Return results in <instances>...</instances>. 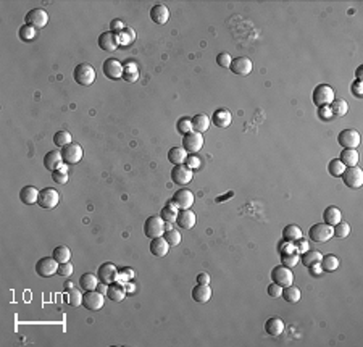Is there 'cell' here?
I'll return each mask as SVG.
<instances>
[{"label":"cell","mask_w":363,"mask_h":347,"mask_svg":"<svg viewBox=\"0 0 363 347\" xmlns=\"http://www.w3.org/2000/svg\"><path fill=\"white\" fill-rule=\"evenodd\" d=\"M212 124V120L207 117V115L203 113H199L195 115V117H192V128H194L195 133H205V131H208V128H210Z\"/></svg>","instance_id":"1f68e13d"},{"label":"cell","mask_w":363,"mask_h":347,"mask_svg":"<svg viewBox=\"0 0 363 347\" xmlns=\"http://www.w3.org/2000/svg\"><path fill=\"white\" fill-rule=\"evenodd\" d=\"M329 110H331L333 117H345L349 112V103L340 97H334V100L329 103Z\"/></svg>","instance_id":"4dcf8cb0"},{"label":"cell","mask_w":363,"mask_h":347,"mask_svg":"<svg viewBox=\"0 0 363 347\" xmlns=\"http://www.w3.org/2000/svg\"><path fill=\"white\" fill-rule=\"evenodd\" d=\"M334 91L329 84H318L312 92V100L313 103L320 108V107H328L329 103L334 100Z\"/></svg>","instance_id":"7a4b0ae2"},{"label":"cell","mask_w":363,"mask_h":347,"mask_svg":"<svg viewBox=\"0 0 363 347\" xmlns=\"http://www.w3.org/2000/svg\"><path fill=\"white\" fill-rule=\"evenodd\" d=\"M102 71L108 79L118 81L123 78V63L118 62L117 58H107L102 65Z\"/></svg>","instance_id":"5bb4252c"},{"label":"cell","mask_w":363,"mask_h":347,"mask_svg":"<svg viewBox=\"0 0 363 347\" xmlns=\"http://www.w3.org/2000/svg\"><path fill=\"white\" fill-rule=\"evenodd\" d=\"M60 202V194L57 189L53 187H44L39 192V199H37V205L46 210H52L58 205Z\"/></svg>","instance_id":"277c9868"},{"label":"cell","mask_w":363,"mask_h":347,"mask_svg":"<svg viewBox=\"0 0 363 347\" xmlns=\"http://www.w3.org/2000/svg\"><path fill=\"white\" fill-rule=\"evenodd\" d=\"M184 165H186V167H189L192 172H194V168H199L200 167V158L195 157V155H188Z\"/></svg>","instance_id":"9f6ffc18"},{"label":"cell","mask_w":363,"mask_h":347,"mask_svg":"<svg viewBox=\"0 0 363 347\" xmlns=\"http://www.w3.org/2000/svg\"><path fill=\"white\" fill-rule=\"evenodd\" d=\"M98 283H100L98 276H96V274H92V273H84L79 278V288L82 291H94L97 289Z\"/></svg>","instance_id":"836d02e7"},{"label":"cell","mask_w":363,"mask_h":347,"mask_svg":"<svg viewBox=\"0 0 363 347\" xmlns=\"http://www.w3.org/2000/svg\"><path fill=\"white\" fill-rule=\"evenodd\" d=\"M284 329H286V324H284V322L279 317L268 318L266 323H265V331L269 336H279V334H283Z\"/></svg>","instance_id":"484cf974"},{"label":"cell","mask_w":363,"mask_h":347,"mask_svg":"<svg viewBox=\"0 0 363 347\" xmlns=\"http://www.w3.org/2000/svg\"><path fill=\"white\" fill-rule=\"evenodd\" d=\"M123 79L126 82H137V79H139V70H137V67L134 63L131 62H126L123 65Z\"/></svg>","instance_id":"8d00e7d4"},{"label":"cell","mask_w":363,"mask_h":347,"mask_svg":"<svg viewBox=\"0 0 363 347\" xmlns=\"http://www.w3.org/2000/svg\"><path fill=\"white\" fill-rule=\"evenodd\" d=\"M105 305V297L102 293H98L97 289L94 291H86L84 296H82V307H86L87 310H100V308Z\"/></svg>","instance_id":"9c48e42d"},{"label":"cell","mask_w":363,"mask_h":347,"mask_svg":"<svg viewBox=\"0 0 363 347\" xmlns=\"http://www.w3.org/2000/svg\"><path fill=\"white\" fill-rule=\"evenodd\" d=\"M194 200H195L194 194H192L189 189H186V187H181V189H178L171 197V202L174 203L178 210H188V208L192 207Z\"/></svg>","instance_id":"8fae6325"},{"label":"cell","mask_w":363,"mask_h":347,"mask_svg":"<svg viewBox=\"0 0 363 347\" xmlns=\"http://www.w3.org/2000/svg\"><path fill=\"white\" fill-rule=\"evenodd\" d=\"M60 263L55 260L53 257H42L39 262L36 263V273L41 278H50L53 274H57Z\"/></svg>","instance_id":"52a82bcc"},{"label":"cell","mask_w":363,"mask_h":347,"mask_svg":"<svg viewBox=\"0 0 363 347\" xmlns=\"http://www.w3.org/2000/svg\"><path fill=\"white\" fill-rule=\"evenodd\" d=\"M292 244H295V249L299 250V252H302V250H309V242L307 241H304V238H300L299 241H295V242H292Z\"/></svg>","instance_id":"91938a15"},{"label":"cell","mask_w":363,"mask_h":347,"mask_svg":"<svg viewBox=\"0 0 363 347\" xmlns=\"http://www.w3.org/2000/svg\"><path fill=\"white\" fill-rule=\"evenodd\" d=\"M97 276H98V281H100V283L112 284V283H115V281H118V268L115 263L105 262L98 267Z\"/></svg>","instance_id":"9a60e30c"},{"label":"cell","mask_w":363,"mask_h":347,"mask_svg":"<svg viewBox=\"0 0 363 347\" xmlns=\"http://www.w3.org/2000/svg\"><path fill=\"white\" fill-rule=\"evenodd\" d=\"M73 78L81 86H92L96 81V70L89 63H79L73 71Z\"/></svg>","instance_id":"3957f363"},{"label":"cell","mask_w":363,"mask_h":347,"mask_svg":"<svg viewBox=\"0 0 363 347\" xmlns=\"http://www.w3.org/2000/svg\"><path fill=\"white\" fill-rule=\"evenodd\" d=\"M283 294V288L276 283H271L268 286V296L273 297V299H276V297H281Z\"/></svg>","instance_id":"11a10c76"},{"label":"cell","mask_w":363,"mask_h":347,"mask_svg":"<svg viewBox=\"0 0 363 347\" xmlns=\"http://www.w3.org/2000/svg\"><path fill=\"white\" fill-rule=\"evenodd\" d=\"M176 223H178V226L183 228V229H192L197 223V217H195L194 212L189 210V208L188 210H179L178 218H176Z\"/></svg>","instance_id":"603a6c76"},{"label":"cell","mask_w":363,"mask_h":347,"mask_svg":"<svg viewBox=\"0 0 363 347\" xmlns=\"http://www.w3.org/2000/svg\"><path fill=\"white\" fill-rule=\"evenodd\" d=\"M62 157H63V162L68 165L79 163L82 160V147L78 142H71V144L62 149Z\"/></svg>","instance_id":"ac0fdd59"},{"label":"cell","mask_w":363,"mask_h":347,"mask_svg":"<svg viewBox=\"0 0 363 347\" xmlns=\"http://www.w3.org/2000/svg\"><path fill=\"white\" fill-rule=\"evenodd\" d=\"M167 231V223L163 222V218L160 215H153V217H148L144 222V234L148 239H155V238H162Z\"/></svg>","instance_id":"6da1fadb"},{"label":"cell","mask_w":363,"mask_h":347,"mask_svg":"<svg viewBox=\"0 0 363 347\" xmlns=\"http://www.w3.org/2000/svg\"><path fill=\"white\" fill-rule=\"evenodd\" d=\"M150 252H152V255H155V257H165L169 252V244L163 236L162 238H155L150 241Z\"/></svg>","instance_id":"4316f807"},{"label":"cell","mask_w":363,"mask_h":347,"mask_svg":"<svg viewBox=\"0 0 363 347\" xmlns=\"http://www.w3.org/2000/svg\"><path fill=\"white\" fill-rule=\"evenodd\" d=\"M163 238L167 239V242L169 244V247H174V246H178L181 241H183V236H181V233L178 229H174V228H169V229H167L165 231V234H163Z\"/></svg>","instance_id":"f6af8a7d"},{"label":"cell","mask_w":363,"mask_h":347,"mask_svg":"<svg viewBox=\"0 0 363 347\" xmlns=\"http://www.w3.org/2000/svg\"><path fill=\"white\" fill-rule=\"evenodd\" d=\"M231 62H233V57L228 53V52H223L219 53L217 57V63L219 65L221 68H229L231 67Z\"/></svg>","instance_id":"f5cc1de1"},{"label":"cell","mask_w":363,"mask_h":347,"mask_svg":"<svg viewBox=\"0 0 363 347\" xmlns=\"http://www.w3.org/2000/svg\"><path fill=\"white\" fill-rule=\"evenodd\" d=\"M252 68H254V65H252V60L247 58V57L233 58V62H231V67H229V70L233 71L234 74H239V76L250 74L252 73Z\"/></svg>","instance_id":"d6986e66"},{"label":"cell","mask_w":363,"mask_h":347,"mask_svg":"<svg viewBox=\"0 0 363 347\" xmlns=\"http://www.w3.org/2000/svg\"><path fill=\"white\" fill-rule=\"evenodd\" d=\"M98 47L105 52H115L120 47V34L113 31L102 32L98 36Z\"/></svg>","instance_id":"e0dca14e"},{"label":"cell","mask_w":363,"mask_h":347,"mask_svg":"<svg viewBox=\"0 0 363 347\" xmlns=\"http://www.w3.org/2000/svg\"><path fill=\"white\" fill-rule=\"evenodd\" d=\"M52 179L55 181L57 184H67L70 176H68V170L67 167H60L58 170H55V172H52Z\"/></svg>","instance_id":"bcb514c9"},{"label":"cell","mask_w":363,"mask_h":347,"mask_svg":"<svg viewBox=\"0 0 363 347\" xmlns=\"http://www.w3.org/2000/svg\"><path fill=\"white\" fill-rule=\"evenodd\" d=\"M363 65H360V67L359 68H357V71H355V76H357V79H359V81H363Z\"/></svg>","instance_id":"6125c7cd"},{"label":"cell","mask_w":363,"mask_h":347,"mask_svg":"<svg viewBox=\"0 0 363 347\" xmlns=\"http://www.w3.org/2000/svg\"><path fill=\"white\" fill-rule=\"evenodd\" d=\"M350 91H352V94H354V97L362 99V97H363V81L355 79L354 82H352Z\"/></svg>","instance_id":"db71d44e"},{"label":"cell","mask_w":363,"mask_h":347,"mask_svg":"<svg viewBox=\"0 0 363 347\" xmlns=\"http://www.w3.org/2000/svg\"><path fill=\"white\" fill-rule=\"evenodd\" d=\"M321 257H323V254L320 250H305V252H302L300 262H302V265H304V267L310 268L313 265H320Z\"/></svg>","instance_id":"f1b7e54d"},{"label":"cell","mask_w":363,"mask_h":347,"mask_svg":"<svg viewBox=\"0 0 363 347\" xmlns=\"http://www.w3.org/2000/svg\"><path fill=\"white\" fill-rule=\"evenodd\" d=\"M178 213H179V210L176 208V205L174 203L169 200L167 205H165L163 208H162V212H160V217L163 218V222L165 223H169L171 224L173 222H176V218H178Z\"/></svg>","instance_id":"d590c367"},{"label":"cell","mask_w":363,"mask_h":347,"mask_svg":"<svg viewBox=\"0 0 363 347\" xmlns=\"http://www.w3.org/2000/svg\"><path fill=\"white\" fill-rule=\"evenodd\" d=\"M39 189L34 186H24L21 187L20 191V200L24 203V205H32V203H37L39 199Z\"/></svg>","instance_id":"d4e9b609"},{"label":"cell","mask_w":363,"mask_h":347,"mask_svg":"<svg viewBox=\"0 0 363 347\" xmlns=\"http://www.w3.org/2000/svg\"><path fill=\"white\" fill-rule=\"evenodd\" d=\"M203 147V136L200 133H195V131H191V133L183 136V149L188 153H195L199 152Z\"/></svg>","instance_id":"2e32d148"},{"label":"cell","mask_w":363,"mask_h":347,"mask_svg":"<svg viewBox=\"0 0 363 347\" xmlns=\"http://www.w3.org/2000/svg\"><path fill=\"white\" fill-rule=\"evenodd\" d=\"M195 279H197V284H210V274L208 273H199Z\"/></svg>","instance_id":"94428289"},{"label":"cell","mask_w":363,"mask_h":347,"mask_svg":"<svg viewBox=\"0 0 363 347\" xmlns=\"http://www.w3.org/2000/svg\"><path fill=\"white\" fill-rule=\"evenodd\" d=\"M107 296H108V299L112 300V302H121V300L124 299V296H126L124 286L121 284V283H118V281H115V283L108 284Z\"/></svg>","instance_id":"f546056e"},{"label":"cell","mask_w":363,"mask_h":347,"mask_svg":"<svg viewBox=\"0 0 363 347\" xmlns=\"http://www.w3.org/2000/svg\"><path fill=\"white\" fill-rule=\"evenodd\" d=\"M299 260H300V257H299V254H295V252H290V254H283V257H281L283 265L289 267V268L295 267L297 263H299Z\"/></svg>","instance_id":"f907efd6"},{"label":"cell","mask_w":363,"mask_h":347,"mask_svg":"<svg viewBox=\"0 0 363 347\" xmlns=\"http://www.w3.org/2000/svg\"><path fill=\"white\" fill-rule=\"evenodd\" d=\"M340 265V260L333 254H328V255H323L321 257V262H320V267L323 272H336V270L339 268Z\"/></svg>","instance_id":"e575fe53"},{"label":"cell","mask_w":363,"mask_h":347,"mask_svg":"<svg viewBox=\"0 0 363 347\" xmlns=\"http://www.w3.org/2000/svg\"><path fill=\"white\" fill-rule=\"evenodd\" d=\"M63 165V157H62V150L58 149H53V150L47 152L46 157H44V167H46L48 172H55Z\"/></svg>","instance_id":"44dd1931"},{"label":"cell","mask_w":363,"mask_h":347,"mask_svg":"<svg viewBox=\"0 0 363 347\" xmlns=\"http://www.w3.org/2000/svg\"><path fill=\"white\" fill-rule=\"evenodd\" d=\"M188 158V152L184 150L183 147H173L169 149L168 152V160L171 162L173 165H183Z\"/></svg>","instance_id":"74e56055"},{"label":"cell","mask_w":363,"mask_h":347,"mask_svg":"<svg viewBox=\"0 0 363 347\" xmlns=\"http://www.w3.org/2000/svg\"><path fill=\"white\" fill-rule=\"evenodd\" d=\"M63 288H65V289H67V291H70V289H73V288H74V284H73V281H71V279H68V281H67V283H65V284H63Z\"/></svg>","instance_id":"be15d7a7"},{"label":"cell","mask_w":363,"mask_h":347,"mask_svg":"<svg viewBox=\"0 0 363 347\" xmlns=\"http://www.w3.org/2000/svg\"><path fill=\"white\" fill-rule=\"evenodd\" d=\"M52 257L58 263H67V262H70V258H71V250L68 249L67 246H58V247H55V249H53Z\"/></svg>","instance_id":"b9f144b4"},{"label":"cell","mask_w":363,"mask_h":347,"mask_svg":"<svg viewBox=\"0 0 363 347\" xmlns=\"http://www.w3.org/2000/svg\"><path fill=\"white\" fill-rule=\"evenodd\" d=\"M338 142H339V146H342L344 149H357V147L360 146L362 137H360L359 131H355V129H344V131H340V133H339Z\"/></svg>","instance_id":"4fadbf2b"},{"label":"cell","mask_w":363,"mask_h":347,"mask_svg":"<svg viewBox=\"0 0 363 347\" xmlns=\"http://www.w3.org/2000/svg\"><path fill=\"white\" fill-rule=\"evenodd\" d=\"M124 29V25H123V21L121 20H118V18H115V20H112L110 21V31H113V32H120Z\"/></svg>","instance_id":"6f0895ef"},{"label":"cell","mask_w":363,"mask_h":347,"mask_svg":"<svg viewBox=\"0 0 363 347\" xmlns=\"http://www.w3.org/2000/svg\"><path fill=\"white\" fill-rule=\"evenodd\" d=\"M18 36H20V39L21 41H24V42H31V41H34L36 39V27H32V26H29V25H23L20 27V31H18Z\"/></svg>","instance_id":"ee69618b"},{"label":"cell","mask_w":363,"mask_h":347,"mask_svg":"<svg viewBox=\"0 0 363 347\" xmlns=\"http://www.w3.org/2000/svg\"><path fill=\"white\" fill-rule=\"evenodd\" d=\"M309 236L313 242H326L334 236V229L326 223H316L310 228Z\"/></svg>","instance_id":"30bf717a"},{"label":"cell","mask_w":363,"mask_h":347,"mask_svg":"<svg viewBox=\"0 0 363 347\" xmlns=\"http://www.w3.org/2000/svg\"><path fill=\"white\" fill-rule=\"evenodd\" d=\"M73 272H74L73 265H71L70 262H67V263H60L57 274H60L62 278H71V276H73Z\"/></svg>","instance_id":"816d5d0a"},{"label":"cell","mask_w":363,"mask_h":347,"mask_svg":"<svg viewBox=\"0 0 363 347\" xmlns=\"http://www.w3.org/2000/svg\"><path fill=\"white\" fill-rule=\"evenodd\" d=\"M176 129H178L179 134H188L191 131H194L192 128V118H188V117H183L178 120V123H176Z\"/></svg>","instance_id":"7dc6e473"},{"label":"cell","mask_w":363,"mask_h":347,"mask_svg":"<svg viewBox=\"0 0 363 347\" xmlns=\"http://www.w3.org/2000/svg\"><path fill=\"white\" fill-rule=\"evenodd\" d=\"M82 294L79 289H76V288H73V289H70L68 291V304L71 305V307H79V305H82Z\"/></svg>","instance_id":"c3c4849f"},{"label":"cell","mask_w":363,"mask_h":347,"mask_svg":"<svg viewBox=\"0 0 363 347\" xmlns=\"http://www.w3.org/2000/svg\"><path fill=\"white\" fill-rule=\"evenodd\" d=\"M333 229H334V236H336L338 239H345L350 234V224L344 223V222H339L336 226H333Z\"/></svg>","instance_id":"681fc988"},{"label":"cell","mask_w":363,"mask_h":347,"mask_svg":"<svg viewBox=\"0 0 363 347\" xmlns=\"http://www.w3.org/2000/svg\"><path fill=\"white\" fill-rule=\"evenodd\" d=\"M271 279H273V283L279 284L281 288H288V286H290L294 283V273H292V270H290L289 267L278 265V267L273 268Z\"/></svg>","instance_id":"8992f818"},{"label":"cell","mask_w":363,"mask_h":347,"mask_svg":"<svg viewBox=\"0 0 363 347\" xmlns=\"http://www.w3.org/2000/svg\"><path fill=\"white\" fill-rule=\"evenodd\" d=\"M302 238V229L297 224H288L283 229V239L288 242H295Z\"/></svg>","instance_id":"ab89813d"},{"label":"cell","mask_w":363,"mask_h":347,"mask_svg":"<svg viewBox=\"0 0 363 347\" xmlns=\"http://www.w3.org/2000/svg\"><path fill=\"white\" fill-rule=\"evenodd\" d=\"M26 25H29L36 29H42L48 23V13L44 8H32L24 16Z\"/></svg>","instance_id":"ba28073f"},{"label":"cell","mask_w":363,"mask_h":347,"mask_svg":"<svg viewBox=\"0 0 363 347\" xmlns=\"http://www.w3.org/2000/svg\"><path fill=\"white\" fill-rule=\"evenodd\" d=\"M359 158L360 155L357 149H344L339 155V160L342 162L345 167H355V165L359 163Z\"/></svg>","instance_id":"d6a6232c"},{"label":"cell","mask_w":363,"mask_h":347,"mask_svg":"<svg viewBox=\"0 0 363 347\" xmlns=\"http://www.w3.org/2000/svg\"><path fill=\"white\" fill-rule=\"evenodd\" d=\"M300 289L295 288V286H288V288H283V294L281 297L288 302V304H297V302L300 300Z\"/></svg>","instance_id":"f35d334b"},{"label":"cell","mask_w":363,"mask_h":347,"mask_svg":"<svg viewBox=\"0 0 363 347\" xmlns=\"http://www.w3.org/2000/svg\"><path fill=\"white\" fill-rule=\"evenodd\" d=\"M323 220H324V223L329 224V226H336L339 222H342V213H340L339 208L334 205L326 207L323 212Z\"/></svg>","instance_id":"83f0119b"},{"label":"cell","mask_w":363,"mask_h":347,"mask_svg":"<svg viewBox=\"0 0 363 347\" xmlns=\"http://www.w3.org/2000/svg\"><path fill=\"white\" fill-rule=\"evenodd\" d=\"M192 178H194V172H192L189 167H186L184 163L183 165H174L173 170H171V179H173V183L176 186L189 184L192 181Z\"/></svg>","instance_id":"7c38bea8"},{"label":"cell","mask_w":363,"mask_h":347,"mask_svg":"<svg viewBox=\"0 0 363 347\" xmlns=\"http://www.w3.org/2000/svg\"><path fill=\"white\" fill-rule=\"evenodd\" d=\"M342 181L345 186L352 187V189H359L363 186V170L360 167H347L342 173Z\"/></svg>","instance_id":"5b68a950"},{"label":"cell","mask_w":363,"mask_h":347,"mask_svg":"<svg viewBox=\"0 0 363 347\" xmlns=\"http://www.w3.org/2000/svg\"><path fill=\"white\" fill-rule=\"evenodd\" d=\"M345 168H347V167H345V165L340 162L339 158H333V160L329 162V165H328V173L331 174L333 178H340Z\"/></svg>","instance_id":"7bdbcfd3"},{"label":"cell","mask_w":363,"mask_h":347,"mask_svg":"<svg viewBox=\"0 0 363 347\" xmlns=\"http://www.w3.org/2000/svg\"><path fill=\"white\" fill-rule=\"evenodd\" d=\"M212 123L217 126V128H228V126L233 123V113L229 112L228 108H218L213 112L212 115Z\"/></svg>","instance_id":"ffe728a7"},{"label":"cell","mask_w":363,"mask_h":347,"mask_svg":"<svg viewBox=\"0 0 363 347\" xmlns=\"http://www.w3.org/2000/svg\"><path fill=\"white\" fill-rule=\"evenodd\" d=\"M150 20L157 25H165L169 20V8L163 3H155L150 8Z\"/></svg>","instance_id":"7402d4cb"},{"label":"cell","mask_w":363,"mask_h":347,"mask_svg":"<svg viewBox=\"0 0 363 347\" xmlns=\"http://www.w3.org/2000/svg\"><path fill=\"white\" fill-rule=\"evenodd\" d=\"M73 142V136L68 131H57V133L53 134V144L57 147H67L68 144Z\"/></svg>","instance_id":"60d3db41"},{"label":"cell","mask_w":363,"mask_h":347,"mask_svg":"<svg viewBox=\"0 0 363 347\" xmlns=\"http://www.w3.org/2000/svg\"><path fill=\"white\" fill-rule=\"evenodd\" d=\"M192 299H194L197 304H207V302L212 299L210 284H197L195 288L192 289Z\"/></svg>","instance_id":"cb8c5ba5"},{"label":"cell","mask_w":363,"mask_h":347,"mask_svg":"<svg viewBox=\"0 0 363 347\" xmlns=\"http://www.w3.org/2000/svg\"><path fill=\"white\" fill-rule=\"evenodd\" d=\"M318 115H320L321 120H331V118H334L333 113H331V110H329V105L328 107H320V112H318Z\"/></svg>","instance_id":"680465c9"}]
</instances>
